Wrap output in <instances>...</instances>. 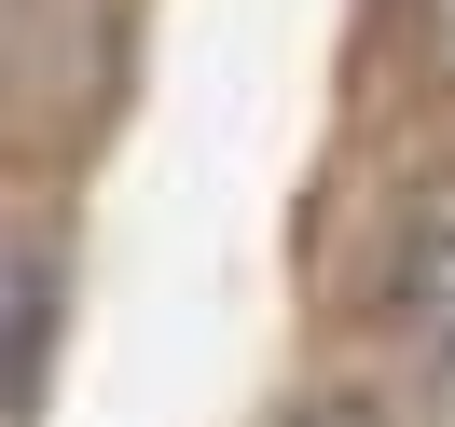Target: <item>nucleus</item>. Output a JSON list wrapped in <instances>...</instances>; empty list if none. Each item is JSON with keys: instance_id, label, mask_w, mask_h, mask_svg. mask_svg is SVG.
<instances>
[{"instance_id": "obj_3", "label": "nucleus", "mask_w": 455, "mask_h": 427, "mask_svg": "<svg viewBox=\"0 0 455 427\" xmlns=\"http://www.w3.org/2000/svg\"><path fill=\"white\" fill-rule=\"evenodd\" d=\"M414 14H427V42H442V56H455V0H414Z\"/></svg>"}, {"instance_id": "obj_4", "label": "nucleus", "mask_w": 455, "mask_h": 427, "mask_svg": "<svg viewBox=\"0 0 455 427\" xmlns=\"http://www.w3.org/2000/svg\"><path fill=\"white\" fill-rule=\"evenodd\" d=\"M304 427H387V414H359V399H331V414H304Z\"/></svg>"}, {"instance_id": "obj_1", "label": "nucleus", "mask_w": 455, "mask_h": 427, "mask_svg": "<svg viewBox=\"0 0 455 427\" xmlns=\"http://www.w3.org/2000/svg\"><path fill=\"white\" fill-rule=\"evenodd\" d=\"M372 317H387V344H414V359H455V179H427V194L400 207Z\"/></svg>"}, {"instance_id": "obj_2", "label": "nucleus", "mask_w": 455, "mask_h": 427, "mask_svg": "<svg viewBox=\"0 0 455 427\" xmlns=\"http://www.w3.org/2000/svg\"><path fill=\"white\" fill-rule=\"evenodd\" d=\"M42 317H56L42 262H28V249H0V427L28 414V386H42Z\"/></svg>"}]
</instances>
